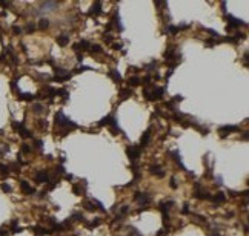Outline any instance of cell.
Returning a JSON list of instances; mask_svg holds the SVG:
<instances>
[{
	"label": "cell",
	"mask_w": 249,
	"mask_h": 236,
	"mask_svg": "<svg viewBox=\"0 0 249 236\" xmlns=\"http://www.w3.org/2000/svg\"><path fill=\"white\" fill-rule=\"evenodd\" d=\"M55 126L62 129V133H60L62 136H65L66 133H68V129H77L78 127L72 120H69L63 114V110H59V112L55 114Z\"/></svg>",
	"instance_id": "obj_1"
},
{
	"label": "cell",
	"mask_w": 249,
	"mask_h": 236,
	"mask_svg": "<svg viewBox=\"0 0 249 236\" xmlns=\"http://www.w3.org/2000/svg\"><path fill=\"white\" fill-rule=\"evenodd\" d=\"M225 19L229 22L228 31H232V29H235V28H238V26H246V22H244V20H240V19H235L232 14H225Z\"/></svg>",
	"instance_id": "obj_2"
},
{
	"label": "cell",
	"mask_w": 249,
	"mask_h": 236,
	"mask_svg": "<svg viewBox=\"0 0 249 236\" xmlns=\"http://www.w3.org/2000/svg\"><path fill=\"white\" fill-rule=\"evenodd\" d=\"M126 155L129 157V159L132 163H135L137 159L140 158V155H141V149L139 147V146H128V147H126Z\"/></svg>",
	"instance_id": "obj_3"
},
{
	"label": "cell",
	"mask_w": 249,
	"mask_h": 236,
	"mask_svg": "<svg viewBox=\"0 0 249 236\" xmlns=\"http://www.w3.org/2000/svg\"><path fill=\"white\" fill-rule=\"evenodd\" d=\"M134 201H137L140 206H148L151 202V196L149 193H140V192H135L134 193Z\"/></svg>",
	"instance_id": "obj_4"
},
{
	"label": "cell",
	"mask_w": 249,
	"mask_h": 236,
	"mask_svg": "<svg viewBox=\"0 0 249 236\" xmlns=\"http://www.w3.org/2000/svg\"><path fill=\"white\" fill-rule=\"evenodd\" d=\"M34 180H35V182H39V184L48 182V181H49V172H48V170H40V172L35 173Z\"/></svg>",
	"instance_id": "obj_5"
},
{
	"label": "cell",
	"mask_w": 249,
	"mask_h": 236,
	"mask_svg": "<svg viewBox=\"0 0 249 236\" xmlns=\"http://www.w3.org/2000/svg\"><path fill=\"white\" fill-rule=\"evenodd\" d=\"M164 91L166 89L164 87H152V91H151V101H154V100H160L162 97L164 95Z\"/></svg>",
	"instance_id": "obj_6"
},
{
	"label": "cell",
	"mask_w": 249,
	"mask_h": 236,
	"mask_svg": "<svg viewBox=\"0 0 249 236\" xmlns=\"http://www.w3.org/2000/svg\"><path fill=\"white\" fill-rule=\"evenodd\" d=\"M89 48H91V42H88V40H82V42L72 44V49H74L75 52H78V51H86V49H89Z\"/></svg>",
	"instance_id": "obj_7"
},
{
	"label": "cell",
	"mask_w": 249,
	"mask_h": 236,
	"mask_svg": "<svg viewBox=\"0 0 249 236\" xmlns=\"http://www.w3.org/2000/svg\"><path fill=\"white\" fill-rule=\"evenodd\" d=\"M100 14H101V2H95L94 5L91 6V9H89V15L91 17H97Z\"/></svg>",
	"instance_id": "obj_8"
},
{
	"label": "cell",
	"mask_w": 249,
	"mask_h": 236,
	"mask_svg": "<svg viewBox=\"0 0 249 236\" xmlns=\"http://www.w3.org/2000/svg\"><path fill=\"white\" fill-rule=\"evenodd\" d=\"M112 26H115L120 32H123L124 31V26L122 25V20H120V15H118V11L114 12V20H112Z\"/></svg>",
	"instance_id": "obj_9"
},
{
	"label": "cell",
	"mask_w": 249,
	"mask_h": 236,
	"mask_svg": "<svg viewBox=\"0 0 249 236\" xmlns=\"http://www.w3.org/2000/svg\"><path fill=\"white\" fill-rule=\"evenodd\" d=\"M149 172L152 173V175H155L157 178H163L164 175H166V173L162 170V167H160L158 164H155V166H149Z\"/></svg>",
	"instance_id": "obj_10"
},
{
	"label": "cell",
	"mask_w": 249,
	"mask_h": 236,
	"mask_svg": "<svg viewBox=\"0 0 249 236\" xmlns=\"http://www.w3.org/2000/svg\"><path fill=\"white\" fill-rule=\"evenodd\" d=\"M20 189L23 190V192H25L26 195H34V193H35V190L28 184V181H25V180H22V181H20Z\"/></svg>",
	"instance_id": "obj_11"
},
{
	"label": "cell",
	"mask_w": 249,
	"mask_h": 236,
	"mask_svg": "<svg viewBox=\"0 0 249 236\" xmlns=\"http://www.w3.org/2000/svg\"><path fill=\"white\" fill-rule=\"evenodd\" d=\"M108 75H109V78L112 80V81H115V83H122V81H123L122 75L118 74V71H117V69H111L109 72H108Z\"/></svg>",
	"instance_id": "obj_12"
},
{
	"label": "cell",
	"mask_w": 249,
	"mask_h": 236,
	"mask_svg": "<svg viewBox=\"0 0 249 236\" xmlns=\"http://www.w3.org/2000/svg\"><path fill=\"white\" fill-rule=\"evenodd\" d=\"M109 127H111V130H112V133H114V135H118V133H122V135H124V133H123V130L118 127V123H117V120H115V117L112 118V121H111Z\"/></svg>",
	"instance_id": "obj_13"
},
{
	"label": "cell",
	"mask_w": 249,
	"mask_h": 236,
	"mask_svg": "<svg viewBox=\"0 0 249 236\" xmlns=\"http://www.w3.org/2000/svg\"><path fill=\"white\" fill-rule=\"evenodd\" d=\"M172 158L175 159V163L179 164V166L181 167V170H186V167H185V164H183V161H181V155H180V152L179 150H172Z\"/></svg>",
	"instance_id": "obj_14"
},
{
	"label": "cell",
	"mask_w": 249,
	"mask_h": 236,
	"mask_svg": "<svg viewBox=\"0 0 249 236\" xmlns=\"http://www.w3.org/2000/svg\"><path fill=\"white\" fill-rule=\"evenodd\" d=\"M55 42L59 43L60 46H66V44H69V35H66V34L57 35V37H55Z\"/></svg>",
	"instance_id": "obj_15"
},
{
	"label": "cell",
	"mask_w": 249,
	"mask_h": 236,
	"mask_svg": "<svg viewBox=\"0 0 249 236\" xmlns=\"http://www.w3.org/2000/svg\"><path fill=\"white\" fill-rule=\"evenodd\" d=\"M37 98V95H34V93H23V92H19V100L22 101H32Z\"/></svg>",
	"instance_id": "obj_16"
},
{
	"label": "cell",
	"mask_w": 249,
	"mask_h": 236,
	"mask_svg": "<svg viewBox=\"0 0 249 236\" xmlns=\"http://www.w3.org/2000/svg\"><path fill=\"white\" fill-rule=\"evenodd\" d=\"M132 93H134V92H132V89H122V91L118 92V97L122 100H128L129 97H132Z\"/></svg>",
	"instance_id": "obj_17"
},
{
	"label": "cell",
	"mask_w": 249,
	"mask_h": 236,
	"mask_svg": "<svg viewBox=\"0 0 249 236\" xmlns=\"http://www.w3.org/2000/svg\"><path fill=\"white\" fill-rule=\"evenodd\" d=\"M112 118H114V115H106V117H103V118H101L97 124H99L100 127H103V126H109L111 121H112Z\"/></svg>",
	"instance_id": "obj_18"
},
{
	"label": "cell",
	"mask_w": 249,
	"mask_h": 236,
	"mask_svg": "<svg viewBox=\"0 0 249 236\" xmlns=\"http://www.w3.org/2000/svg\"><path fill=\"white\" fill-rule=\"evenodd\" d=\"M128 83H129V86H132V87L140 86V84H141V78L137 77V75H132V77H129V80H128Z\"/></svg>",
	"instance_id": "obj_19"
},
{
	"label": "cell",
	"mask_w": 249,
	"mask_h": 236,
	"mask_svg": "<svg viewBox=\"0 0 249 236\" xmlns=\"http://www.w3.org/2000/svg\"><path fill=\"white\" fill-rule=\"evenodd\" d=\"M212 201L217 202V204H223V202L226 201V195H225L223 192H219V193L215 195V196H212Z\"/></svg>",
	"instance_id": "obj_20"
},
{
	"label": "cell",
	"mask_w": 249,
	"mask_h": 236,
	"mask_svg": "<svg viewBox=\"0 0 249 236\" xmlns=\"http://www.w3.org/2000/svg\"><path fill=\"white\" fill-rule=\"evenodd\" d=\"M149 140H151V129H148V130H145V133L141 135V140H140L141 146H146V144L149 143Z\"/></svg>",
	"instance_id": "obj_21"
},
{
	"label": "cell",
	"mask_w": 249,
	"mask_h": 236,
	"mask_svg": "<svg viewBox=\"0 0 249 236\" xmlns=\"http://www.w3.org/2000/svg\"><path fill=\"white\" fill-rule=\"evenodd\" d=\"M32 230H34L37 235H49V233H52V231H51L49 229H43V227H40V225L32 227Z\"/></svg>",
	"instance_id": "obj_22"
},
{
	"label": "cell",
	"mask_w": 249,
	"mask_h": 236,
	"mask_svg": "<svg viewBox=\"0 0 249 236\" xmlns=\"http://www.w3.org/2000/svg\"><path fill=\"white\" fill-rule=\"evenodd\" d=\"M219 130L223 133V132H238L240 130V127L238 126H221Z\"/></svg>",
	"instance_id": "obj_23"
},
{
	"label": "cell",
	"mask_w": 249,
	"mask_h": 236,
	"mask_svg": "<svg viewBox=\"0 0 249 236\" xmlns=\"http://www.w3.org/2000/svg\"><path fill=\"white\" fill-rule=\"evenodd\" d=\"M20 231H22V227H19V221L12 219L11 221V233H20Z\"/></svg>",
	"instance_id": "obj_24"
},
{
	"label": "cell",
	"mask_w": 249,
	"mask_h": 236,
	"mask_svg": "<svg viewBox=\"0 0 249 236\" xmlns=\"http://www.w3.org/2000/svg\"><path fill=\"white\" fill-rule=\"evenodd\" d=\"M179 32V29H177V26L174 25H168L166 28H164V34H171V35H175Z\"/></svg>",
	"instance_id": "obj_25"
},
{
	"label": "cell",
	"mask_w": 249,
	"mask_h": 236,
	"mask_svg": "<svg viewBox=\"0 0 249 236\" xmlns=\"http://www.w3.org/2000/svg\"><path fill=\"white\" fill-rule=\"evenodd\" d=\"M9 166H6V164H0V175H2L3 178H6L8 175H9Z\"/></svg>",
	"instance_id": "obj_26"
},
{
	"label": "cell",
	"mask_w": 249,
	"mask_h": 236,
	"mask_svg": "<svg viewBox=\"0 0 249 236\" xmlns=\"http://www.w3.org/2000/svg\"><path fill=\"white\" fill-rule=\"evenodd\" d=\"M71 77H72V74H65V75H62V77H54V81L57 83H63V81H68V80H71Z\"/></svg>",
	"instance_id": "obj_27"
},
{
	"label": "cell",
	"mask_w": 249,
	"mask_h": 236,
	"mask_svg": "<svg viewBox=\"0 0 249 236\" xmlns=\"http://www.w3.org/2000/svg\"><path fill=\"white\" fill-rule=\"evenodd\" d=\"M59 6L57 2H42V8H48V9H54V8Z\"/></svg>",
	"instance_id": "obj_28"
},
{
	"label": "cell",
	"mask_w": 249,
	"mask_h": 236,
	"mask_svg": "<svg viewBox=\"0 0 249 236\" xmlns=\"http://www.w3.org/2000/svg\"><path fill=\"white\" fill-rule=\"evenodd\" d=\"M39 28L40 29H48L49 28V20L48 19H40L39 20Z\"/></svg>",
	"instance_id": "obj_29"
},
{
	"label": "cell",
	"mask_w": 249,
	"mask_h": 236,
	"mask_svg": "<svg viewBox=\"0 0 249 236\" xmlns=\"http://www.w3.org/2000/svg\"><path fill=\"white\" fill-rule=\"evenodd\" d=\"M54 72H55V77H62V75L68 74V71L63 69V68H60V66H54Z\"/></svg>",
	"instance_id": "obj_30"
},
{
	"label": "cell",
	"mask_w": 249,
	"mask_h": 236,
	"mask_svg": "<svg viewBox=\"0 0 249 236\" xmlns=\"http://www.w3.org/2000/svg\"><path fill=\"white\" fill-rule=\"evenodd\" d=\"M32 112L34 114H43V112H45V108H43L42 104L35 103V104H32Z\"/></svg>",
	"instance_id": "obj_31"
},
{
	"label": "cell",
	"mask_w": 249,
	"mask_h": 236,
	"mask_svg": "<svg viewBox=\"0 0 249 236\" xmlns=\"http://www.w3.org/2000/svg\"><path fill=\"white\" fill-rule=\"evenodd\" d=\"M89 49H91V54H101V52H103L100 44H91Z\"/></svg>",
	"instance_id": "obj_32"
},
{
	"label": "cell",
	"mask_w": 249,
	"mask_h": 236,
	"mask_svg": "<svg viewBox=\"0 0 249 236\" xmlns=\"http://www.w3.org/2000/svg\"><path fill=\"white\" fill-rule=\"evenodd\" d=\"M83 206H85L86 210H89V212H95L97 210V207L94 206V202H91V201H85L83 202Z\"/></svg>",
	"instance_id": "obj_33"
},
{
	"label": "cell",
	"mask_w": 249,
	"mask_h": 236,
	"mask_svg": "<svg viewBox=\"0 0 249 236\" xmlns=\"http://www.w3.org/2000/svg\"><path fill=\"white\" fill-rule=\"evenodd\" d=\"M100 222H101L100 218H95V221L86 222V227H88V229H94V227H99V225H100Z\"/></svg>",
	"instance_id": "obj_34"
},
{
	"label": "cell",
	"mask_w": 249,
	"mask_h": 236,
	"mask_svg": "<svg viewBox=\"0 0 249 236\" xmlns=\"http://www.w3.org/2000/svg\"><path fill=\"white\" fill-rule=\"evenodd\" d=\"M91 69H92L91 66H80V68H75L72 71V74H82L83 71H91Z\"/></svg>",
	"instance_id": "obj_35"
},
{
	"label": "cell",
	"mask_w": 249,
	"mask_h": 236,
	"mask_svg": "<svg viewBox=\"0 0 249 236\" xmlns=\"http://www.w3.org/2000/svg\"><path fill=\"white\" fill-rule=\"evenodd\" d=\"M112 40H114V35L111 32H105L103 34V42L105 43H112Z\"/></svg>",
	"instance_id": "obj_36"
},
{
	"label": "cell",
	"mask_w": 249,
	"mask_h": 236,
	"mask_svg": "<svg viewBox=\"0 0 249 236\" xmlns=\"http://www.w3.org/2000/svg\"><path fill=\"white\" fill-rule=\"evenodd\" d=\"M57 95H62L65 100H68V97H69V92L66 91V89H57Z\"/></svg>",
	"instance_id": "obj_37"
},
{
	"label": "cell",
	"mask_w": 249,
	"mask_h": 236,
	"mask_svg": "<svg viewBox=\"0 0 249 236\" xmlns=\"http://www.w3.org/2000/svg\"><path fill=\"white\" fill-rule=\"evenodd\" d=\"M128 210H129V207H128V206H123L122 208H120L118 215H117V219H118V218H122L123 215H126V213H128Z\"/></svg>",
	"instance_id": "obj_38"
},
{
	"label": "cell",
	"mask_w": 249,
	"mask_h": 236,
	"mask_svg": "<svg viewBox=\"0 0 249 236\" xmlns=\"http://www.w3.org/2000/svg\"><path fill=\"white\" fill-rule=\"evenodd\" d=\"M25 31H26L28 34L34 32V31H35V23H28V25H26V28H25Z\"/></svg>",
	"instance_id": "obj_39"
},
{
	"label": "cell",
	"mask_w": 249,
	"mask_h": 236,
	"mask_svg": "<svg viewBox=\"0 0 249 236\" xmlns=\"http://www.w3.org/2000/svg\"><path fill=\"white\" fill-rule=\"evenodd\" d=\"M154 68H157V61H155V60H152L149 65H145V69L146 71H152Z\"/></svg>",
	"instance_id": "obj_40"
},
{
	"label": "cell",
	"mask_w": 249,
	"mask_h": 236,
	"mask_svg": "<svg viewBox=\"0 0 249 236\" xmlns=\"http://www.w3.org/2000/svg\"><path fill=\"white\" fill-rule=\"evenodd\" d=\"M0 189H2L5 193H9L11 190H12V189H11V186H9V184H6V182H3V184L0 186Z\"/></svg>",
	"instance_id": "obj_41"
},
{
	"label": "cell",
	"mask_w": 249,
	"mask_h": 236,
	"mask_svg": "<svg viewBox=\"0 0 249 236\" xmlns=\"http://www.w3.org/2000/svg\"><path fill=\"white\" fill-rule=\"evenodd\" d=\"M71 219H75V221H83V219H85V216H83V215H82V213H78V212H75V213H74V215H72V218H71Z\"/></svg>",
	"instance_id": "obj_42"
},
{
	"label": "cell",
	"mask_w": 249,
	"mask_h": 236,
	"mask_svg": "<svg viewBox=\"0 0 249 236\" xmlns=\"http://www.w3.org/2000/svg\"><path fill=\"white\" fill-rule=\"evenodd\" d=\"M204 31H208L209 34H212V37H220V34L217 32L215 29H211V28H204Z\"/></svg>",
	"instance_id": "obj_43"
},
{
	"label": "cell",
	"mask_w": 249,
	"mask_h": 236,
	"mask_svg": "<svg viewBox=\"0 0 249 236\" xmlns=\"http://www.w3.org/2000/svg\"><path fill=\"white\" fill-rule=\"evenodd\" d=\"M185 97L183 95H175L174 98H172V103H179V101H183Z\"/></svg>",
	"instance_id": "obj_44"
},
{
	"label": "cell",
	"mask_w": 249,
	"mask_h": 236,
	"mask_svg": "<svg viewBox=\"0 0 249 236\" xmlns=\"http://www.w3.org/2000/svg\"><path fill=\"white\" fill-rule=\"evenodd\" d=\"M22 152H23V153H29L31 152V147H29L28 144H22Z\"/></svg>",
	"instance_id": "obj_45"
},
{
	"label": "cell",
	"mask_w": 249,
	"mask_h": 236,
	"mask_svg": "<svg viewBox=\"0 0 249 236\" xmlns=\"http://www.w3.org/2000/svg\"><path fill=\"white\" fill-rule=\"evenodd\" d=\"M22 31H23V29H22L20 26H12V32H14V34L19 35V34H22Z\"/></svg>",
	"instance_id": "obj_46"
},
{
	"label": "cell",
	"mask_w": 249,
	"mask_h": 236,
	"mask_svg": "<svg viewBox=\"0 0 249 236\" xmlns=\"http://www.w3.org/2000/svg\"><path fill=\"white\" fill-rule=\"evenodd\" d=\"M129 236H141V235L139 233V230H137V229L131 227V233H129Z\"/></svg>",
	"instance_id": "obj_47"
},
{
	"label": "cell",
	"mask_w": 249,
	"mask_h": 236,
	"mask_svg": "<svg viewBox=\"0 0 249 236\" xmlns=\"http://www.w3.org/2000/svg\"><path fill=\"white\" fill-rule=\"evenodd\" d=\"M49 184H48V190H52V189H55V186H57V181H48Z\"/></svg>",
	"instance_id": "obj_48"
},
{
	"label": "cell",
	"mask_w": 249,
	"mask_h": 236,
	"mask_svg": "<svg viewBox=\"0 0 249 236\" xmlns=\"http://www.w3.org/2000/svg\"><path fill=\"white\" fill-rule=\"evenodd\" d=\"M191 26V23H185V25H180V26H177V29L179 31H185V29H188Z\"/></svg>",
	"instance_id": "obj_49"
},
{
	"label": "cell",
	"mask_w": 249,
	"mask_h": 236,
	"mask_svg": "<svg viewBox=\"0 0 249 236\" xmlns=\"http://www.w3.org/2000/svg\"><path fill=\"white\" fill-rule=\"evenodd\" d=\"M55 172L59 173V175H63V173H65V169H63V166H57Z\"/></svg>",
	"instance_id": "obj_50"
},
{
	"label": "cell",
	"mask_w": 249,
	"mask_h": 236,
	"mask_svg": "<svg viewBox=\"0 0 249 236\" xmlns=\"http://www.w3.org/2000/svg\"><path fill=\"white\" fill-rule=\"evenodd\" d=\"M172 189H177V181H175V178L174 176H171V184H169Z\"/></svg>",
	"instance_id": "obj_51"
},
{
	"label": "cell",
	"mask_w": 249,
	"mask_h": 236,
	"mask_svg": "<svg viewBox=\"0 0 249 236\" xmlns=\"http://www.w3.org/2000/svg\"><path fill=\"white\" fill-rule=\"evenodd\" d=\"M42 146H43V141H42V140H37V141H35V147H37L39 150H42Z\"/></svg>",
	"instance_id": "obj_52"
},
{
	"label": "cell",
	"mask_w": 249,
	"mask_h": 236,
	"mask_svg": "<svg viewBox=\"0 0 249 236\" xmlns=\"http://www.w3.org/2000/svg\"><path fill=\"white\" fill-rule=\"evenodd\" d=\"M215 184H217V186H221V184H223V178H221V176H217V178H215Z\"/></svg>",
	"instance_id": "obj_53"
},
{
	"label": "cell",
	"mask_w": 249,
	"mask_h": 236,
	"mask_svg": "<svg viewBox=\"0 0 249 236\" xmlns=\"http://www.w3.org/2000/svg\"><path fill=\"white\" fill-rule=\"evenodd\" d=\"M181 213H183V215L189 213V206H188V204H185V206H183V210H181Z\"/></svg>",
	"instance_id": "obj_54"
},
{
	"label": "cell",
	"mask_w": 249,
	"mask_h": 236,
	"mask_svg": "<svg viewBox=\"0 0 249 236\" xmlns=\"http://www.w3.org/2000/svg\"><path fill=\"white\" fill-rule=\"evenodd\" d=\"M112 48H114L115 51H118V49H122L123 46H122V43H114V44H112Z\"/></svg>",
	"instance_id": "obj_55"
},
{
	"label": "cell",
	"mask_w": 249,
	"mask_h": 236,
	"mask_svg": "<svg viewBox=\"0 0 249 236\" xmlns=\"http://www.w3.org/2000/svg\"><path fill=\"white\" fill-rule=\"evenodd\" d=\"M40 127H48V123H46V120H40Z\"/></svg>",
	"instance_id": "obj_56"
},
{
	"label": "cell",
	"mask_w": 249,
	"mask_h": 236,
	"mask_svg": "<svg viewBox=\"0 0 249 236\" xmlns=\"http://www.w3.org/2000/svg\"><path fill=\"white\" fill-rule=\"evenodd\" d=\"M151 80H152V78H151V77H149V75H148V77H145L143 80H141V81H143L145 84H149V83H151Z\"/></svg>",
	"instance_id": "obj_57"
},
{
	"label": "cell",
	"mask_w": 249,
	"mask_h": 236,
	"mask_svg": "<svg viewBox=\"0 0 249 236\" xmlns=\"http://www.w3.org/2000/svg\"><path fill=\"white\" fill-rule=\"evenodd\" d=\"M82 60H83V55L80 52H77V61H82Z\"/></svg>",
	"instance_id": "obj_58"
},
{
	"label": "cell",
	"mask_w": 249,
	"mask_h": 236,
	"mask_svg": "<svg viewBox=\"0 0 249 236\" xmlns=\"http://www.w3.org/2000/svg\"><path fill=\"white\" fill-rule=\"evenodd\" d=\"M65 178H66V180H68V181H71V180H72V175H71V173H69V175H65Z\"/></svg>",
	"instance_id": "obj_59"
},
{
	"label": "cell",
	"mask_w": 249,
	"mask_h": 236,
	"mask_svg": "<svg viewBox=\"0 0 249 236\" xmlns=\"http://www.w3.org/2000/svg\"><path fill=\"white\" fill-rule=\"evenodd\" d=\"M243 140H244V141L248 140V132H244V133H243Z\"/></svg>",
	"instance_id": "obj_60"
},
{
	"label": "cell",
	"mask_w": 249,
	"mask_h": 236,
	"mask_svg": "<svg viewBox=\"0 0 249 236\" xmlns=\"http://www.w3.org/2000/svg\"><path fill=\"white\" fill-rule=\"evenodd\" d=\"M65 161H66V158H65V157H60V163H62V164H63Z\"/></svg>",
	"instance_id": "obj_61"
}]
</instances>
